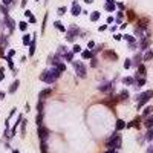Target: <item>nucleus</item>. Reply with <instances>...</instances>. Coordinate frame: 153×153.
<instances>
[{
  "label": "nucleus",
  "mask_w": 153,
  "mask_h": 153,
  "mask_svg": "<svg viewBox=\"0 0 153 153\" xmlns=\"http://www.w3.org/2000/svg\"><path fill=\"white\" fill-rule=\"evenodd\" d=\"M60 75H61V72L58 70V67L52 66V67H49V69H46V70L41 72L40 80H41V81H44V83H54V81H57V80H58Z\"/></svg>",
  "instance_id": "nucleus-1"
},
{
  "label": "nucleus",
  "mask_w": 153,
  "mask_h": 153,
  "mask_svg": "<svg viewBox=\"0 0 153 153\" xmlns=\"http://www.w3.org/2000/svg\"><path fill=\"white\" fill-rule=\"evenodd\" d=\"M78 35H80V28H78L77 25H70V28L66 31V38H67V41H75Z\"/></svg>",
  "instance_id": "nucleus-2"
},
{
  "label": "nucleus",
  "mask_w": 153,
  "mask_h": 153,
  "mask_svg": "<svg viewBox=\"0 0 153 153\" xmlns=\"http://www.w3.org/2000/svg\"><path fill=\"white\" fill-rule=\"evenodd\" d=\"M72 64H74V70H75V74H77L80 78H86L87 70H86V66L83 64V61H74Z\"/></svg>",
  "instance_id": "nucleus-3"
},
{
  "label": "nucleus",
  "mask_w": 153,
  "mask_h": 153,
  "mask_svg": "<svg viewBox=\"0 0 153 153\" xmlns=\"http://www.w3.org/2000/svg\"><path fill=\"white\" fill-rule=\"evenodd\" d=\"M107 146H109L110 149H120L121 147V138L118 133H113L112 136L109 138V141H107Z\"/></svg>",
  "instance_id": "nucleus-4"
},
{
  "label": "nucleus",
  "mask_w": 153,
  "mask_h": 153,
  "mask_svg": "<svg viewBox=\"0 0 153 153\" xmlns=\"http://www.w3.org/2000/svg\"><path fill=\"white\" fill-rule=\"evenodd\" d=\"M138 98V101H139V104H138V109H141V107L146 104L150 98H153V91H147V92H144V93H141V95H138L136 96Z\"/></svg>",
  "instance_id": "nucleus-5"
},
{
  "label": "nucleus",
  "mask_w": 153,
  "mask_h": 153,
  "mask_svg": "<svg viewBox=\"0 0 153 153\" xmlns=\"http://www.w3.org/2000/svg\"><path fill=\"white\" fill-rule=\"evenodd\" d=\"M98 89H100V92H103V93H110L112 83L110 81H104V83H101L100 86H98Z\"/></svg>",
  "instance_id": "nucleus-6"
},
{
  "label": "nucleus",
  "mask_w": 153,
  "mask_h": 153,
  "mask_svg": "<svg viewBox=\"0 0 153 153\" xmlns=\"http://www.w3.org/2000/svg\"><path fill=\"white\" fill-rule=\"evenodd\" d=\"M48 133H49V130L44 127V125H40V127H38V136H40V141H41V142H46Z\"/></svg>",
  "instance_id": "nucleus-7"
},
{
  "label": "nucleus",
  "mask_w": 153,
  "mask_h": 153,
  "mask_svg": "<svg viewBox=\"0 0 153 153\" xmlns=\"http://www.w3.org/2000/svg\"><path fill=\"white\" fill-rule=\"evenodd\" d=\"M104 9H106V11H109V12H113V11L116 9V3L113 2V0H106Z\"/></svg>",
  "instance_id": "nucleus-8"
},
{
  "label": "nucleus",
  "mask_w": 153,
  "mask_h": 153,
  "mask_svg": "<svg viewBox=\"0 0 153 153\" xmlns=\"http://www.w3.org/2000/svg\"><path fill=\"white\" fill-rule=\"evenodd\" d=\"M135 34H136L138 37H142V38H146L147 35H149L147 29H146V28H141V26H136V31H135Z\"/></svg>",
  "instance_id": "nucleus-9"
},
{
  "label": "nucleus",
  "mask_w": 153,
  "mask_h": 153,
  "mask_svg": "<svg viewBox=\"0 0 153 153\" xmlns=\"http://www.w3.org/2000/svg\"><path fill=\"white\" fill-rule=\"evenodd\" d=\"M60 60H61V58H60V57L57 55V54H55V55H52V57H49V58H48V61H49V64H52V66H58L60 63H61Z\"/></svg>",
  "instance_id": "nucleus-10"
},
{
  "label": "nucleus",
  "mask_w": 153,
  "mask_h": 153,
  "mask_svg": "<svg viewBox=\"0 0 153 153\" xmlns=\"http://www.w3.org/2000/svg\"><path fill=\"white\" fill-rule=\"evenodd\" d=\"M70 12H72V15H80L81 14V6H80L77 2L72 5V9H70Z\"/></svg>",
  "instance_id": "nucleus-11"
},
{
  "label": "nucleus",
  "mask_w": 153,
  "mask_h": 153,
  "mask_svg": "<svg viewBox=\"0 0 153 153\" xmlns=\"http://www.w3.org/2000/svg\"><path fill=\"white\" fill-rule=\"evenodd\" d=\"M5 23H6V26H8V29L12 32V31H14V28H15V22L11 19V17H6V19H5Z\"/></svg>",
  "instance_id": "nucleus-12"
},
{
  "label": "nucleus",
  "mask_w": 153,
  "mask_h": 153,
  "mask_svg": "<svg viewBox=\"0 0 153 153\" xmlns=\"http://www.w3.org/2000/svg\"><path fill=\"white\" fill-rule=\"evenodd\" d=\"M142 60H144V58H142V55H139V54H138V55H135V57H133V60H132V64H133L135 67H139Z\"/></svg>",
  "instance_id": "nucleus-13"
},
{
  "label": "nucleus",
  "mask_w": 153,
  "mask_h": 153,
  "mask_svg": "<svg viewBox=\"0 0 153 153\" xmlns=\"http://www.w3.org/2000/svg\"><path fill=\"white\" fill-rule=\"evenodd\" d=\"M104 57H106V58H112L113 61H115V60H118V57H116L115 51H104Z\"/></svg>",
  "instance_id": "nucleus-14"
},
{
  "label": "nucleus",
  "mask_w": 153,
  "mask_h": 153,
  "mask_svg": "<svg viewBox=\"0 0 153 153\" xmlns=\"http://www.w3.org/2000/svg\"><path fill=\"white\" fill-rule=\"evenodd\" d=\"M19 86H20V81H19V80H14V83L9 86V93H14L17 89H19Z\"/></svg>",
  "instance_id": "nucleus-15"
},
{
  "label": "nucleus",
  "mask_w": 153,
  "mask_h": 153,
  "mask_svg": "<svg viewBox=\"0 0 153 153\" xmlns=\"http://www.w3.org/2000/svg\"><path fill=\"white\" fill-rule=\"evenodd\" d=\"M22 41H23V46H29L31 41H32L31 35H29V34H25V35H23V38H22Z\"/></svg>",
  "instance_id": "nucleus-16"
},
{
  "label": "nucleus",
  "mask_w": 153,
  "mask_h": 153,
  "mask_svg": "<svg viewBox=\"0 0 153 153\" xmlns=\"http://www.w3.org/2000/svg\"><path fill=\"white\" fill-rule=\"evenodd\" d=\"M125 127H127V124H125L122 120H118V121H116V124H115V129H116V130H122V129H125Z\"/></svg>",
  "instance_id": "nucleus-17"
},
{
  "label": "nucleus",
  "mask_w": 153,
  "mask_h": 153,
  "mask_svg": "<svg viewBox=\"0 0 153 153\" xmlns=\"http://www.w3.org/2000/svg\"><path fill=\"white\" fill-rule=\"evenodd\" d=\"M51 93H52V91H51V89H43V91L40 92V95H38V98H40V100H43V98L49 96Z\"/></svg>",
  "instance_id": "nucleus-18"
},
{
  "label": "nucleus",
  "mask_w": 153,
  "mask_h": 153,
  "mask_svg": "<svg viewBox=\"0 0 153 153\" xmlns=\"http://www.w3.org/2000/svg\"><path fill=\"white\" fill-rule=\"evenodd\" d=\"M142 58L144 60H152L153 58V51L152 49H146V52L142 54Z\"/></svg>",
  "instance_id": "nucleus-19"
},
{
  "label": "nucleus",
  "mask_w": 153,
  "mask_h": 153,
  "mask_svg": "<svg viewBox=\"0 0 153 153\" xmlns=\"http://www.w3.org/2000/svg\"><path fill=\"white\" fill-rule=\"evenodd\" d=\"M35 44H37V40H35V37H34L31 44H29V55H34L35 54Z\"/></svg>",
  "instance_id": "nucleus-20"
},
{
  "label": "nucleus",
  "mask_w": 153,
  "mask_h": 153,
  "mask_svg": "<svg viewBox=\"0 0 153 153\" xmlns=\"http://www.w3.org/2000/svg\"><path fill=\"white\" fill-rule=\"evenodd\" d=\"M139 46H141L142 49H147V48L150 46V40H149L147 37H146V38H142V40H141V43H139Z\"/></svg>",
  "instance_id": "nucleus-21"
},
{
  "label": "nucleus",
  "mask_w": 153,
  "mask_h": 153,
  "mask_svg": "<svg viewBox=\"0 0 153 153\" xmlns=\"http://www.w3.org/2000/svg\"><path fill=\"white\" fill-rule=\"evenodd\" d=\"M67 52H69V51H67V49H66L64 46H61V48H58V52H57V55H58L60 58H61V57H63V58H64V55H66V54H67Z\"/></svg>",
  "instance_id": "nucleus-22"
},
{
  "label": "nucleus",
  "mask_w": 153,
  "mask_h": 153,
  "mask_svg": "<svg viewBox=\"0 0 153 153\" xmlns=\"http://www.w3.org/2000/svg\"><path fill=\"white\" fill-rule=\"evenodd\" d=\"M100 17H101L100 11H93V12L91 14V20H92V22H98V20H100Z\"/></svg>",
  "instance_id": "nucleus-23"
},
{
  "label": "nucleus",
  "mask_w": 153,
  "mask_h": 153,
  "mask_svg": "<svg viewBox=\"0 0 153 153\" xmlns=\"http://www.w3.org/2000/svg\"><path fill=\"white\" fill-rule=\"evenodd\" d=\"M122 40L129 41V43H136V40H135L133 35H127V34H124V35H122Z\"/></svg>",
  "instance_id": "nucleus-24"
},
{
  "label": "nucleus",
  "mask_w": 153,
  "mask_h": 153,
  "mask_svg": "<svg viewBox=\"0 0 153 153\" xmlns=\"http://www.w3.org/2000/svg\"><path fill=\"white\" fill-rule=\"evenodd\" d=\"M54 26H55V28H57L60 32H66V31H67V29L64 28V26H63V25L60 23V22H54Z\"/></svg>",
  "instance_id": "nucleus-25"
},
{
  "label": "nucleus",
  "mask_w": 153,
  "mask_h": 153,
  "mask_svg": "<svg viewBox=\"0 0 153 153\" xmlns=\"http://www.w3.org/2000/svg\"><path fill=\"white\" fill-rule=\"evenodd\" d=\"M81 57H83V58H91V60H92V58H93V52H91V51H83V52H81Z\"/></svg>",
  "instance_id": "nucleus-26"
},
{
  "label": "nucleus",
  "mask_w": 153,
  "mask_h": 153,
  "mask_svg": "<svg viewBox=\"0 0 153 153\" xmlns=\"http://www.w3.org/2000/svg\"><path fill=\"white\" fill-rule=\"evenodd\" d=\"M144 124H146V127H147V129H152V125H153V116H149V118H146Z\"/></svg>",
  "instance_id": "nucleus-27"
},
{
  "label": "nucleus",
  "mask_w": 153,
  "mask_h": 153,
  "mask_svg": "<svg viewBox=\"0 0 153 153\" xmlns=\"http://www.w3.org/2000/svg\"><path fill=\"white\" fill-rule=\"evenodd\" d=\"M122 19H124V14H122V12L120 11L118 14H116V17H115V22H116V23H121V25H122Z\"/></svg>",
  "instance_id": "nucleus-28"
},
{
  "label": "nucleus",
  "mask_w": 153,
  "mask_h": 153,
  "mask_svg": "<svg viewBox=\"0 0 153 153\" xmlns=\"http://www.w3.org/2000/svg\"><path fill=\"white\" fill-rule=\"evenodd\" d=\"M133 77H125V78H122V83L124 84H135V81H133Z\"/></svg>",
  "instance_id": "nucleus-29"
},
{
  "label": "nucleus",
  "mask_w": 153,
  "mask_h": 153,
  "mask_svg": "<svg viewBox=\"0 0 153 153\" xmlns=\"http://www.w3.org/2000/svg\"><path fill=\"white\" fill-rule=\"evenodd\" d=\"M19 29L23 31V32H26V31H28V23H26V22H20L19 23Z\"/></svg>",
  "instance_id": "nucleus-30"
},
{
  "label": "nucleus",
  "mask_w": 153,
  "mask_h": 153,
  "mask_svg": "<svg viewBox=\"0 0 153 153\" xmlns=\"http://www.w3.org/2000/svg\"><path fill=\"white\" fill-rule=\"evenodd\" d=\"M147 25H149V19H141L138 22V26H141V28H147Z\"/></svg>",
  "instance_id": "nucleus-31"
},
{
  "label": "nucleus",
  "mask_w": 153,
  "mask_h": 153,
  "mask_svg": "<svg viewBox=\"0 0 153 153\" xmlns=\"http://www.w3.org/2000/svg\"><path fill=\"white\" fill-rule=\"evenodd\" d=\"M138 75H139V77L146 75V66H144V64H141V66L138 67Z\"/></svg>",
  "instance_id": "nucleus-32"
},
{
  "label": "nucleus",
  "mask_w": 153,
  "mask_h": 153,
  "mask_svg": "<svg viewBox=\"0 0 153 153\" xmlns=\"http://www.w3.org/2000/svg\"><path fill=\"white\" fill-rule=\"evenodd\" d=\"M41 122H43V112H38V116H37V124H38V127H40V125H43Z\"/></svg>",
  "instance_id": "nucleus-33"
},
{
  "label": "nucleus",
  "mask_w": 153,
  "mask_h": 153,
  "mask_svg": "<svg viewBox=\"0 0 153 153\" xmlns=\"http://www.w3.org/2000/svg\"><path fill=\"white\" fill-rule=\"evenodd\" d=\"M146 138H147V141H152V139H153V129H149V130H147Z\"/></svg>",
  "instance_id": "nucleus-34"
},
{
  "label": "nucleus",
  "mask_w": 153,
  "mask_h": 153,
  "mask_svg": "<svg viewBox=\"0 0 153 153\" xmlns=\"http://www.w3.org/2000/svg\"><path fill=\"white\" fill-rule=\"evenodd\" d=\"M127 96H129V92H127V91H121V93H120L118 98H120V100H125Z\"/></svg>",
  "instance_id": "nucleus-35"
},
{
  "label": "nucleus",
  "mask_w": 153,
  "mask_h": 153,
  "mask_svg": "<svg viewBox=\"0 0 153 153\" xmlns=\"http://www.w3.org/2000/svg\"><path fill=\"white\" fill-rule=\"evenodd\" d=\"M132 66H133V64H132V60H129V58H127V60L124 61V69H130Z\"/></svg>",
  "instance_id": "nucleus-36"
},
{
  "label": "nucleus",
  "mask_w": 153,
  "mask_h": 153,
  "mask_svg": "<svg viewBox=\"0 0 153 153\" xmlns=\"http://www.w3.org/2000/svg\"><path fill=\"white\" fill-rule=\"evenodd\" d=\"M127 15H129V20H130V22H135V20H136V15L133 14V11H129Z\"/></svg>",
  "instance_id": "nucleus-37"
},
{
  "label": "nucleus",
  "mask_w": 153,
  "mask_h": 153,
  "mask_svg": "<svg viewBox=\"0 0 153 153\" xmlns=\"http://www.w3.org/2000/svg\"><path fill=\"white\" fill-rule=\"evenodd\" d=\"M72 55H74V52L72 51H69L66 55H64V60H67V61H72Z\"/></svg>",
  "instance_id": "nucleus-38"
},
{
  "label": "nucleus",
  "mask_w": 153,
  "mask_h": 153,
  "mask_svg": "<svg viewBox=\"0 0 153 153\" xmlns=\"http://www.w3.org/2000/svg\"><path fill=\"white\" fill-rule=\"evenodd\" d=\"M55 67H58V70H60V72H64V70H66V64H64V63H60V64H58V66H55Z\"/></svg>",
  "instance_id": "nucleus-39"
},
{
  "label": "nucleus",
  "mask_w": 153,
  "mask_h": 153,
  "mask_svg": "<svg viewBox=\"0 0 153 153\" xmlns=\"http://www.w3.org/2000/svg\"><path fill=\"white\" fill-rule=\"evenodd\" d=\"M15 55V51L14 49H9V51H8V55H6V58H12Z\"/></svg>",
  "instance_id": "nucleus-40"
},
{
  "label": "nucleus",
  "mask_w": 153,
  "mask_h": 153,
  "mask_svg": "<svg viewBox=\"0 0 153 153\" xmlns=\"http://www.w3.org/2000/svg\"><path fill=\"white\" fill-rule=\"evenodd\" d=\"M37 109H38V112H43V100H38V104H37Z\"/></svg>",
  "instance_id": "nucleus-41"
},
{
  "label": "nucleus",
  "mask_w": 153,
  "mask_h": 153,
  "mask_svg": "<svg viewBox=\"0 0 153 153\" xmlns=\"http://www.w3.org/2000/svg\"><path fill=\"white\" fill-rule=\"evenodd\" d=\"M152 110H153L152 107H147V109H144V113H142V115H144V116H147V115H150V113H152Z\"/></svg>",
  "instance_id": "nucleus-42"
},
{
  "label": "nucleus",
  "mask_w": 153,
  "mask_h": 153,
  "mask_svg": "<svg viewBox=\"0 0 153 153\" xmlns=\"http://www.w3.org/2000/svg\"><path fill=\"white\" fill-rule=\"evenodd\" d=\"M106 22H107V25H110V23H113V22H115V17L109 15V17H107V20H106Z\"/></svg>",
  "instance_id": "nucleus-43"
},
{
  "label": "nucleus",
  "mask_w": 153,
  "mask_h": 153,
  "mask_svg": "<svg viewBox=\"0 0 153 153\" xmlns=\"http://www.w3.org/2000/svg\"><path fill=\"white\" fill-rule=\"evenodd\" d=\"M72 52H83V51H81V48H80L78 44H75V46H74V49H72Z\"/></svg>",
  "instance_id": "nucleus-44"
},
{
  "label": "nucleus",
  "mask_w": 153,
  "mask_h": 153,
  "mask_svg": "<svg viewBox=\"0 0 153 153\" xmlns=\"http://www.w3.org/2000/svg\"><path fill=\"white\" fill-rule=\"evenodd\" d=\"M91 64H92V67H95V66H96V64H98V60H96V58H95V57H93V58H92V60H91Z\"/></svg>",
  "instance_id": "nucleus-45"
},
{
  "label": "nucleus",
  "mask_w": 153,
  "mask_h": 153,
  "mask_svg": "<svg viewBox=\"0 0 153 153\" xmlns=\"http://www.w3.org/2000/svg\"><path fill=\"white\" fill-rule=\"evenodd\" d=\"M113 38H115L116 41H120V40H122V35H121V34H115V37H113Z\"/></svg>",
  "instance_id": "nucleus-46"
},
{
  "label": "nucleus",
  "mask_w": 153,
  "mask_h": 153,
  "mask_svg": "<svg viewBox=\"0 0 153 153\" xmlns=\"http://www.w3.org/2000/svg\"><path fill=\"white\" fill-rule=\"evenodd\" d=\"M25 15H26V17H29V19H31V17H34V15H32V12H31L29 9H26V11H25Z\"/></svg>",
  "instance_id": "nucleus-47"
},
{
  "label": "nucleus",
  "mask_w": 153,
  "mask_h": 153,
  "mask_svg": "<svg viewBox=\"0 0 153 153\" xmlns=\"http://www.w3.org/2000/svg\"><path fill=\"white\" fill-rule=\"evenodd\" d=\"M64 12H66V8H58V14L60 15H63Z\"/></svg>",
  "instance_id": "nucleus-48"
},
{
  "label": "nucleus",
  "mask_w": 153,
  "mask_h": 153,
  "mask_svg": "<svg viewBox=\"0 0 153 153\" xmlns=\"http://www.w3.org/2000/svg\"><path fill=\"white\" fill-rule=\"evenodd\" d=\"M2 2H3V5L6 6V5H11V3H12V0H2Z\"/></svg>",
  "instance_id": "nucleus-49"
},
{
  "label": "nucleus",
  "mask_w": 153,
  "mask_h": 153,
  "mask_svg": "<svg viewBox=\"0 0 153 153\" xmlns=\"http://www.w3.org/2000/svg\"><path fill=\"white\" fill-rule=\"evenodd\" d=\"M87 46H89V48H91V49H92V48L95 46V41H89V43H87Z\"/></svg>",
  "instance_id": "nucleus-50"
},
{
  "label": "nucleus",
  "mask_w": 153,
  "mask_h": 153,
  "mask_svg": "<svg viewBox=\"0 0 153 153\" xmlns=\"http://www.w3.org/2000/svg\"><path fill=\"white\" fill-rule=\"evenodd\" d=\"M25 127H26V120L22 121V130H23V133H25Z\"/></svg>",
  "instance_id": "nucleus-51"
},
{
  "label": "nucleus",
  "mask_w": 153,
  "mask_h": 153,
  "mask_svg": "<svg viewBox=\"0 0 153 153\" xmlns=\"http://www.w3.org/2000/svg\"><path fill=\"white\" fill-rule=\"evenodd\" d=\"M116 8H120V9H124V3H116Z\"/></svg>",
  "instance_id": "nucleus-52"
},
{
  "label": "nucleus",
  "mask_w": 153,
  "mask_h": 153,
  "mask_svg": "<svg viewBox=\"0 0 153 153\" xmlns=\"http://www.w3.org/2000/svg\"><path fill=\"white\" fill-rule=\"evenodd\" d=\"M106 29H107V25H101L100 26V31H106Z\"/></svg>",
  "instance_id": "nucleus-53"
},
{
  "label": "nucleus",
  "mask_w": 153,
  "mask_h": 153,
  "mask_svg": "<svg viewBox=\"0 0 153 153\" xmlns=\"http://www.w3.org/2000/svg\"><path fill=\"white\" fill-rule=\"evenodd\" d=\"M106 153H116V149H110V150H107Z\"/></svg>",
  "instance_id": "nucleus-54"
},
{
  "label": "nucleus",
  "mask_w": 153,
  "mask_h": 153,
  "mask_svg": "<svg viewBox=\"0 0 153 153\" xmlns=\"http://www.w3.org/2000/svg\"><path fill=\"white\" fill-rule=\"evenodd\" d=\"M35 22H37V20H35V17H31V19H29V23H35Z\"/></svg>",
  "instance_id": "nucleus-55"
},
{
  "label": "nucleus",
  "mask_w": 153,
  "mask_h": 153,
  "mask_svg": "<svg viewBox=\"0 0 153 153\" xmlns=\"http://www.w3.org/2000/svg\"><path fill=\"white\" fill-rule=\"evenodd\" d=\"M3 78H5V75H3V72H2V70H0V81H2V80H3Z\"/></svg>",
  "instance_id": "nucleus-56"
},
{
  "label": "nucleus",
  "mask_w": 153,
  "mask_h": 153,
  "mask_svg": "<svg viewBox=\"0 0 153 153\" xmlns=\"http://www.w3.org/2000/svg\"><path fill=\"white\" fill-rule=\"evenodd\" d=\"M147 153H153V146H152V147H149V150H147Z\"/></svg>",
  "instance_id": "nucleus-57"
},
{
  "label": "nucleus",
  "mask_w": 153,
  "mask_h": 153,
  "mask_svg": "<svg viewBox=\"0 0 153 153\" xmlns=\"http://www.w3.org/2000/svg\"><path fill=\"white\" fill-rule=\"evenodd\" d=\"M3 98H5V93H3V92H0V100H3Z\"/></svg>",
  "instance_id": "nucleus-58"
},
{
  "label": "nucleus",
  "mask_w": 153,
  "mask_h": 153,
  "mask_svg": "<svg viewBox=\"0 0 153 153\" xmlns=\"http://www.w3.org/2000/svg\"><path fill=\"white\" fill-rule=\"evenodd\" d=\"M26 2H28V0H23V2H22V5L25 6V5H26Z\"/></svg>",
  "instance_id": "nucleus-59"
},
{
  "label": "nucleus",
  "mask_w": 153,
  "mask_h": 153,
  "mask_svg": "<svg viewBox=\"0 0 153 153\" xmlns=\"http://www.w3.org/2000/svg\"><path fill=\"white\" fill-rule=\"evenodd\" d=\"M84 2H86V3H91V2H92V0H84Z\"/></svg>",
  "instance_id": "nucleus-60"
},
{
  "label": "nucleus",
  "mask_w": 153,
  "mask_h": 153,
  "mask_svg": "<svg viewBox=\"0 0 153 153\" xmlns=\"http://www.w3.org/2000/svg\"><path fill=\"white\" fill-rule=\"evenodd\" d=\"M12 153H20V152H19V150H14V152H12Z\"/></svg>",
  "instance_id": "nucleus-61"
}]
</instances>
